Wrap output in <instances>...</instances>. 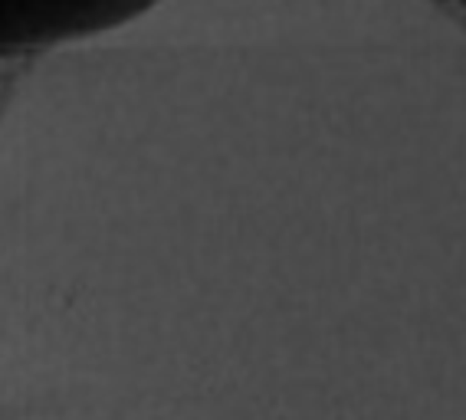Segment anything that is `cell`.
<instances>
[{
    "instance_id": "cell-3",
    "label": "cell",
    "mask_w": 466,
    "mask_h": 420,
    "mask_svg": "<svg viewBox=\"0 0 466 420\" xmlns=\"http://www.w3.org/2000/svg\"><path fill=\"white\" fill-rule=\"evenodd\" d=\"M463 4H466V0H463Z\"/></svg>"
},
{
    "instance_id": "cell-2",
    "label": "cell",
    "mask_w": 466,
    "mask_h": 420,
    "mask_svg": "<svg viewBox=\"0 0 466 420\" xmlns=\"http://www.w3.org/2000/svg\"><path fill=\"white\" fill-rule=\"evenodd\" d=\"M155 4L158 0H4L0 34L7 50L59 46L116 30Z\"/></svg>"
},
{
    "instance_id": "cell-1",
    "label": "cell",
    "mask_w": 466,
    "mask_h": 420,
    "mask_svg": "<svg viewBox=\"0 0 466 420\" xmlns=\"http://www.w3.org/2000/svg\"><path fill=\"white\" fill-rule=\"evenodd\" d=\"M0 420H466V34L424 0H158L0 128Z\"/></svg>"
}]
</instances>
